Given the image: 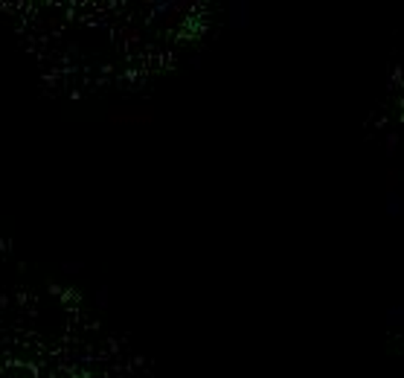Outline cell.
I'll return each mask as SVG.
<instances>
[{"mask_svg":"<svg viewBox=\"0 0 404 378\" xmlns=\"http://www.w3.org/2000/svg\"><path fill=\"white\" fill-rule=\"evenodd\" d=\"M381 320H384V326H387V329H393V332H404V303H393V306H387V309H384V314H381Z\"/></svg>","mask_w":404,"mask_h":378,"instance_id":"cell-2","label":"cell"},{"mask_svg":"<svg viewBox=\"0 0 404 378\" xmlns=\"http://www.w3.org/2000/svg\"><path fill=\"white\" fill-rule=\"evenodd\" d=\"M183 0H151L149 9V21H163L166 15H172L175 9H180Z\"/></svg>","mask_w":404,"mask_h":378,"instance_id":"cell-3","label":"cell"},{"mask_svg":"<svg viewBox=\"0 0 404 378\" xmlns=\"http://www.w3.org/2000/svg\"><path fill=\"white\" fill-rule=\"evenodd\" d=\"M96 306H99V309L108 306V288H99V291H96Z\"/></svg>","mask_w":404,"mask_h":378,"instance_id":"cell-6","label":"cell"},{"mask_svg":"<svg viewBox=\"0 0 404 378\" xmlns=\"http://www.w3.org/2000/svg\"><path fill=\"white\" fill-rule=\"evenodd\" d=\"M384 215L387 219H404V195L396 193V189H390L384 195Z\"/></svg>","mask_w":404,"mask_h":378,"instance_id":"cell-4","label":"cell"},{"mask_svg":"<svg viewBox=\"0 0 404 378\" xmlns=\"http://www.w3.org/2000/svg\"><path fill=\"white\" fill-rule=\"evenodd\" d=\"M79 271H85V262H62V274L76 277Z\"/></svg>","mask_w":404,"mask_h":378,"instance_id":"cell-5","label":"cell"},{"mask_svg":"<svg viewBox=\"0 0 404 378\" xmlns=\"http://www.w3.org/2000/svg\"><path fill=\"white\" fill-rule=\"evenodd\" d=\"M227 23L230 30L245 33L253 23V0H227Z\"/></svg>","mask_w":404,"mask_h":378,"instance_id":"cell-1","label":"cell"}]
</instances>
